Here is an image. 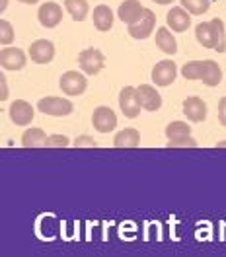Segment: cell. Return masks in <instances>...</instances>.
Here are the masks:
<instances>
[{
	"instance_id": "1",
	"label": "cell",
	"mask_w": 226,
	"mask_h": 257,
	"mask_svg": "<svg viewBox=\"0 0 226 257\" xmlns=\"http://www.w3.org/2000/svg\"><path fill=\"white\" fill-rule=\"evenodd\" d=\"M78 64H80V68L88 76H96L105 66V57H103L101 51H97L94 47H88L78 55Z\"/></svg>"
},
{
	"instance_id": "2",
	"label": "cell",
	"mask_w": 226,
	"mask_h": 257,
	"mask_svg": "<svg viewBox=\"0 0 226 257\" xmlns=\"http://www.w3.org/2000/svg\"><path fill=\"white\" fill-rule=\"evenodd\" d=\"M37 109L45 115H53V117H65V115H70L74 105L65 99V97H55V96H49V97H41L37 101Z\"/></svg>"
},
{
	"instance_id": "3",
	"label": "cell",
	"mask_w": 226,
	"mask_h": 257,
	"mask_svg": "<svg viewBox=\"0 0 226 257\" xmlns=\"http://www.w3.org/2000/svg\"><path fill=\"white\" fill-rule=\"evenodd\" d=\"M61 90L65 92L66 96H82L88 88V80L86 76H82L78 70H66L65 74L59 80Z\"/></svg>"
},
{
	"instance_id": "4",
	"label": "cell",
	"mask_w": 226,
	"mask_h": 257,
	"mask_svg": "<svg viewBox=\"0 0 226 257\" xmlns=\"http://www.w3.org/2000/svg\"><path fill=\"white\" fill-rule=\"evenodd\" d=\"M119 107H121V111L125 117H129V119H135V117H139V113H141V97H139V92H137V88H133V86H125L123 90H121V94H119Z\"/></svg>"
},
{
	"instance_id": "5",
	"label": "cell",
	"mask_w": 226,
	"mask_h": 257,
	"mask_svg": "<svg viewBox=\"0 0 226 257\" xmlns=\"http://www.w3.org/2000/svg\"><path fill=\"white\" fill-rule=\"evenodd\" d=\"M8 115H10L12 123H16V125H20V127H24V125H30V123L33 121L35 109L32 107V103H28L26 99H16V101L10 103Z\"/></svg>"
},
{
	"instance_id": "6",
	"label": "cell",
	"mask_w": 226,
	"mask_h": 257,
	"mask_svg": "<svg viewBox=\"0 0 226 257\" xmlns=\"http://www.w3.org/2000/svg\"><path fill=\"white\" fill-rule=\"evenodd\" d=\"M176 76H178V66L174 61H160L152 68V80L156 86H162V88L174 84Z\"/></svg>"
},
{
	"instance_id": "7",
	"label": "cell",
	"mask_w": 226,
	"mask_h": 257,
	"mask_svg": "<svg viewBox=\"0 0 226 257\" xmlns=\"http://www.w3.org/2000/svg\"><path fill=\"white\" fill-rule=\"evenodd\" d=\"M37 18H39V24L43 28H47V30L57 28L61 24V20H63V8L57 2H45V4H41Z\"/></svg>"
},
{
	"instance_id": "8",
	"label": "cell",
	"mask_w": 226,
	"mask_h": 257,
	"mask_svg": "<svg viewBox=\"0 0 226 257\" xmlns=\"http://www.w3.org/2000/svg\"><path fill=\"white\" fill-rule=\"evenodd\" d=\"M92 125L99 133H109L117 127V115L113 109L105 107V105H99L94 115H92Z\"/></svg>"
},
{
	"instance_id": "9",
	"label": "cell",
	"mask_w": 226,
	"mask_h": 257,
	"mask_svg": "<svg viewBox=\"0 0 226 257\" xmlns=\"http://www.w3.org/2000/svg\"><path fill=\"white\" fill-rule=\"evenodd\" d=\"M28 63L26 53L18 47H6L0 51V64L6 70H22Z\"/></svg>"
},
{
	"instance_id": "10",
	"label": "cell",
	"mask_w": 226,
	"mask_h": 257,
	"mask_svg": "<svg viewBox=\"0 0 226 257\" xmlns=\"http://www.w3.org/2000/svg\"><path fill=\"white\" fill-rule=\"evenodd\" d=\"M146 8L139 2V0H125L121 6H119V20L121 22H125V24H137V22H141L143 16H145Z\"/></svg>"
},
{
	"instance_id": "11",
	"label": "cell",
	"mask_w": 226,
	"mask_h": 257,
	"mask_svg": "<svg viewBox=\"0 0 226 257\" xmlns=\"http://www.w3.org/2000/svg\"><path fill=\"white\" fill-rule=\"evenodd\" d=\"M154 28H156V14L146 8L143 20L137 22V24H133V26H129V35L135 37V39H146V37L152 35Z\"/></svg>"
},
{
	"instance_id": "12",
	"label": "cell",
	"mask_w": 226,
	"mask_h": 257,
	"mask_svg": "<svg viewBox=\"0 0 226 257\" xmlns=\"http://www.w3.org/2000/svg\"><path fill=\"white\" fill-rule=\"evenodd\" d=\"M30 57L33 63L37 64H49L55 57V45L47 39H37L33 41L30 47Z\"/></svg>"
},
{
	"instance_id": "13",
	"label": "cell",
	"mask_w": 226,
	"mask_h": 257,
	"mask_svg": "<svg viewBox=\"0 0 226 257\" xmlns=\"http://www.w3.org/2000/svg\"><path fill=\"white\" fill-rule=\"evenodd\" d=\"M183 115L193 123H201L207 117V103L197 96L187 97L183 99Z\"/></svg>"
},
{
	"instance_id": "14",
	"label": "cell",
	"mask_w": 226,
	"mask_h": 257,
	"mask_svg": "<svg viewBox=\"0 0 226 257\" xmlns=\"http://www.w3.org/2000/svg\"><path fill=\"white\" fill-rule=\"evenodd\" d=\"M137 92H139V97H141L143 109H146V111H158L162 107V97H160V94L156 92L154 86H150V84H141V86L137 88Z\"/></svg>"
},
{
	"instance_id": "15",
	"label": "cell",
	"mask_w": 226,
	"mask_h": 257,
	"mask_svg": "<svg viewBox=\"0 0 226 257\" xmlns=\"http://www.w3.org/2000/svg\"><path fill=\"white\" fill-rule=\"evenodd\" d=\"M166 22H168V26H170L174 32L181 33L191 26V16L187 14V10H185V8L176 6V8H172V10L166 14Z\"/></svg>"
},
{
	"instance_id": "16",
	"label": "cell",
	"mask_w": 226,
	"mask_h": 257,
	"mask_svg": "<svg viewBox=\"0 0 226 257\" xmlns=\"http://www.w3.org/2000/svg\"><path fill=\"white\" fill-rule=\"evenodd\" d=\"M201 80L205 86H218L222 82V70L214 61H203V72H201Z\"/></svg>"
},
{
	"instance_id": "17",
	"label": "cell",
	"mask_w": 226,
	"mask_h": 257,
	"mask_svg": "<svg viewBox=\"0 0 226 257\" xmlns=\"http://www.w3.org/2000/svg\"><path fill=\"white\" fill-rule=\"evenodd\" d=\"M113 145L117 148H137L141 145V135H139L137 128H123L115 135Z\"/></svg>"
},
{
	"instance_id": "18",
	"label": "cell",
	"mask_w": 226,
	"mask_h": 257,
	"mask_svg": "<svg viewBox=\"0 0 226 257\" xmlns=\"http://www.w3.org/2000/svg\"><path fill=\"white\" fill-rule=\"evenodd\" d=\"M94 26L99 32H109L113 26V12L109 6L99 4L94 8Z\"/></svg>"
},
{
	"instance_id": "19",
	"label": "cell",
	"mask_w": 226,
	"mask_h": 257,
	"mask_svg": "<svg viewBox=\"0 0 226 257\" xmlns=\"http://www.w3.org/2000/svg\"><path fill=\"white\" fill-rule=\"evenodd\" d=\"M156 45L166 55H176L178 53V41H176V37L172 35V32L168 28H160L156 32Z\"/></svg>"
},
{
	"instance_id": "20",
	"label": "cell",
	"mask_w": 226,
	"mask_h": 257,
	"mask_svg": "<svg viewBox=\"0 0 226 257\" xmlns=\"http://www.w3.org/2000/svg\"><path fill=\"white\" fill-rule=\"evenodd\" d=\"M47 135L43 133V128H28L22 135V145L26 148H37V146L47 145Z\"/></svg>"
},
{
	"instance_id": "21",
	"label": "cell",
	"mask_w": 226,
	"mask_h": 257,
	"mask_svg": "<svg viewBox=\"0 0 226 257\" xmlns=\"http://www.w3.org/2000/svg\"><path fill=\"white\" fill-rule=\"evenodd\" d=\"M65 8L74 22H84L88 18V10H90L86 0H65Z\"/></svg>"
},
{
	"instance_id": "22",
	"label": "cell",
	"mask_w": 226,
	"mask_h": 257,
	"mask_svg": "<svg viewBox=\"0 0 226 257\" xmlns=\"http://www.w3.org/2000/svg\"><path fill=\"white\" fill-rule=\"evenodd\" d=\"M195 37H197V41H199L203 47L214 49V32H212L210 22H203V24H199V26H197V30H195Z\"/></svg>"
},
{
	"instance_id": "23",
	"label": "cell",
	"mask_w": 226,
	"mask_h": 257,
	"mask_svg": "<svg viewBox=\"0 0 226 257\" xmlns=\"http://www.w3.org/2000/svg\"><path fill=\"white\" fill-rule=\"evenodd\" d=\"M212 32H214V51L224 53L226 51V35H224V22L220 18H212L210 20Z\"/></svg>"
},
{
	"instance_id": "24",
	"label": "cell",
	"mask_w": 226,
	"mask_h": 257,
	"mask_svg": "<svg viewBox=\"0 0 226 257\" xmlns=\"http://www.w3.org/2000/svg\"><path fill=\"white\" fill-rule=\"evenodd\" d=\"M191 135V127L187 123H181V121H172L168 127H166V137L170 141H179V139H187Z\"/></svg>"
},
{
	"instance_id": "25",
	"label": "cell",
	"mask_w": 226,
	"mask_h": 257,
	"mask_svg": "<svg viewBox=\"0 0 226 257\" xmlns=\"http://www.w3.org/2000/svg\"><path fill=\"white\" fill-rule=\"evenodd\" d=\"M210 6V0H181V8H185L189 14H205L209 10Z\"/></svg>"
},
{
	"instance_id": "26",
	"label": "cell",
	"mask_w": 226,
	"mask_h": 257,
	"mask_svg": "<svg viewBox=\"0 0 226 257\" xmlns=\"http://www.w3.org/2000/svg\"><path fill=\"white\" fill-rule=\"evenodd\" d=\"M14 41V30L12 24L8 20H0V43L2 45H10Z\"/></svg>"
},
{
	"instance_id": "27",
	"label": "cell",
	"mask_w": 226,
	"mask_h": 257,
	"mask_svg": "<svg viewBox=\"0 0 226 257\" xmlns=\"http://www.w3.org/2000/svg\"><path fill=\"white\" fill-rule=\"evenodd\" d=\"M68 145H70L68 137H65V135H53V137L47 139V145L45 146H49V148H65Z\"/></svg>"
},
{
	"instance_id": "28",
	"label": "cell",
	"mask_w": 226,
	"mask_h": 257,
	"mask_svg": "<svg viewBox=\"0 0 226 257\" xmlns=\"http://www.w3.org/2000/svg\"><path fill=\"white\" fill-rule=\"evenodd\" d=\"M168 146L170 148H185V146H189V148H195L197 146V143H195L191 137H187V139H179V141H168Z\"/></svg>"
},
{
	"instance_id": "29",
	"label": "cell",
	"mask_w": 226,
	"mask_h": 257,
	"mask_svg": "<svg viewBox=\"0 0 226 257\" xmlns=\"http://www.w3.org/2000/svg\"><path fill=\"white\" fill-rule=\"evenodd\" d=\"M74 146H76V148H82V146H90V148H94V146H97V143L92 139V137H86V135H84V137H78V139L74 141Z\"/></svg>"
},
{
	"instance_id": "30",
	"label": "cell",
	"mask_w": 226,
	"mask_h": 257,
	"mask_svg": "<svg viewBox=\"0 0 226 257\" xmlns=\"http://www.w3.org/2000/svg\"><path fill=\"white\" fill-rule=\"evenodd\" d=\"M218 121L222 123V127H226V97L218 101Z\"/></svg>"
},
{
	"instance_id": "31",
	"label": "cell",
	"mask_w": 226,
	"mask_h": 257,
	"mask_svg": "<svg viewBox=\"0 0 226 257\" xmlns=\"http://www.w3.org/2000/svg\"><path fill=\"white\" fill-rule=\"evenodd\" d=\"M0 84H2V94H0V99H2V101H6V99H8V86H6V78H4V76H0Z\"/></svg>"
},
{
	"instance_id": "32",
	"label": "cell",
	"mask_w": 226,
	"mask_h": 257,
	"mask_svg": "<svg viewBox=\"0 0 226 257\" xmlns=\"http://www.w3.org/2000/svg\"><path fill=\"white\" fill-rule=\"evenodd\" d=\"M152 2H156V4H162V6H164V4H170V2H174V0H152Z\"/></svg>"
},
{
	"instance_id": "33",
	"label": "cell",
	"mask_w": 226,
	"mask_h": 257,
	"mask_svg": "<svg viewBox=\"0 0 226 257\" xmlns=\"http://www.w3.org/2000/svg\"><path fill=\"white\" fill-rule=\"evenodd\" d=\"M6 4H8V0H0V10H6Z\"/></svg>"
},
{
	"instance_id": "34",
	"label": "cell",
	"mask_w": 226,
	"mask_h": 257,
	"mask_svg": "<svg viewBox=\"0 0 226 257\" xmlns=\"http://www.w3.org/2000/svg\"><path fill=\"white\" fill-rule=\"evenodd\" d=\"M20 2H24V4H35V2H39V0H20Z\"/></svg>"
},
{
	"instance_id": "35",
	"label": "cell",
	"mask_w": 226,
	"mask_h": 257,
	"mask_svg": "<svg viewBox=\"0 0 226 257\" xmlns=\"http://www.w3.org/2000/svg\"><path fill=\"white\" fill-rule=\"evenodd\" d=\"M216 146H226V143H218Z\"/></svg>"
}]
</instances>
